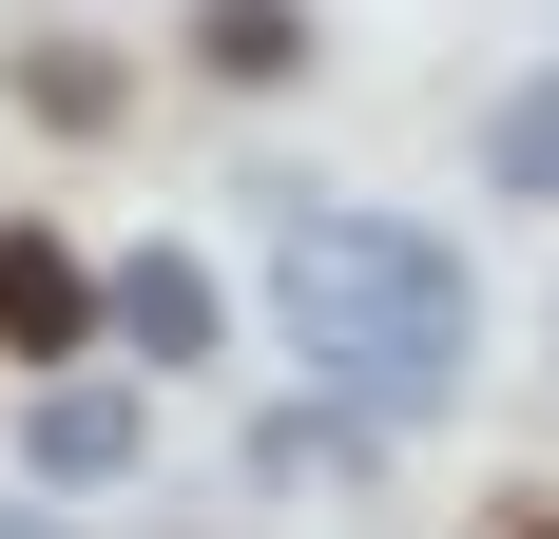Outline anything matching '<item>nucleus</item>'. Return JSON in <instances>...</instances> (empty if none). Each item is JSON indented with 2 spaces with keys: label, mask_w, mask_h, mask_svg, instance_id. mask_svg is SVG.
<instances>
[{
  "label": "nucleus",
  "mask_w": 559,
  "mask_h": 539,
  "mask_svg": "<svg viewBox=\"0 0 559 539\" xmlns=\"http://www.w3.org/2000/svg\"><path fill=\"white\" fill-rule=\"evenodd\" d=\"M271 327L309 347V405H329L347 443H405V424H444L463 367H483V270L425 213H289Z\"/></svg>",
  "instance_id": "1"
},
{
  "label": "nucleus",
  "mask_w": 559,
  "mask_h": 539,
  "mask_svg": "<svg viewBox=\"0 0 559 539\" xmlns=\"http://www.w3.org/2000/svg\"><path fill=\"white\" fill-rule=\"evenodd\" d=\"M155 463V405L116 367H58V385H20V501H97V482H135Z\"/></svg>",
  "instance_id": "2"
},
{
  "label": "nucleus",
  "mask_w": 559,
  "mask_h": 539,
  "mask_svg": "<svg viewBox=\"0 0 559 539\" xmlns=\"http://www.w3.org/2000/svg\"><path fill=\"white\" fill-rule=\"evenodd\" d=\"M0 367L58 385V367H97V251L39 213H0Z\"/></svg>",
  "instance_id": "3"
},
{
  "label": "nucleus",
  "mask_w": 559,
  "mask_h": 539,
  "mask_svg": "<svg viewBox=\"0 0 559 539\" xmlns=\"http://www.w3.org/2000/svg\"><path fill=\"white\" fill-rule=\"evenodd\" d=\"M97 327L135 347V367H174V385H193V367L231 347V289H213V270L155 231V251H116V270H97Z\"/></svg>",
  "instance_id": "4"
},
{
  "label": "nucleus",
  "mask_w": 559,
  "mask_h": 539,
  "mask_svg": "<svg viewBox=\"0 0 559 539\" xmlns=\"http://www.w3.org/2000/svg\"><path fill=\"white\" fill-rule=\"evenodd\" d=\"M174 58H193L213 97H289V77H309V0H193Z\"/></svg>",
  "instance_id": "5"
},
{
  "label": "nucleus",
  "mask_w": 559,
  "mask_h": 539,
  "mask_svg": "<svg viewBox=\"0 0 559 539\" xmlns=\"http://www.w3.org/2000/svg\"><path fill=\"white\" fill-rule=\"evenodd\" d=\"M483 193H521V213H559V58L483 97Z\"/></svg>",
  "instance_id": "6"
},
{
  "label": "nucleus",
  "mask_w": 559,
  "mask_h": 539,
  "mask_svg": "<svg viewBox=\"0 0 559 539\" xmlns=\"http://www.w3.org/2000/svg\"><path fill=\"white\" fill-rule=\"evenodd\" d=\"M20 97H39V135H116V97H135V77H116L97 39H20Z\"/></svg>",
  "instance_id": "7"
},
{
  "label": "nucleus",
  "mask_w": 559,
  "mask_h": 539,
  "mask_svg": "<svg viewBox=\"0 0 559 539\" xmlns=\"http://www.w3.org/2000/svg\"><path fill=\"white\" fill-rule=\"evenodd\" d=\"M483 539H559V501H540V482H502V501H483Z\"/></svg>",
  "instance_id": "8"
},
{
  "label": "nucleus",
  "mask_w": 559,
  "mask_h": 539,
  "mask_svg": "<svg viewBox=\"0 0 559 539\" xmlns=\"http://www.w3.org/2000/svg\"><path fill=\"white\" fill-rule=\"evenodd\" d=\"M0 539H78V520H58V501H20V482H0Z\"/></svg>",
  "instance_id": "9"
}]
</instances>
